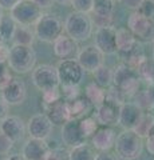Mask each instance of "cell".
<instances>
[{
    "instance_id": "17",
    "label": "cell",
    "mask_w": 154,
    "mask_h": 160,
    "mask_svg": "<svg viewBox=\"0 0 154 160\" xmlns=\"http://www.w3.org/2000/svg\"><path fill=\"white\" fill-rule=\"evenodd\" d=\"M117 132L113 127L107 126H99L95 133L91 136V146L98 149L99 152L102 151H110L114 148L117 142Z\"/></svg>"
},
{
    "instance_id": "11",
    "label": "cell",
    "mask_w": 154,
    "mask_h": 160,
    "mask_svg": "<svg viewBox=\"0 0 154 160\" xmlns=\"http://www.w3.org/2000/svg\"><path fill=\"white\" fill-rule=\"evenodd\" d=\"M121 103L111 99H106L102 104L95 107V119L99 126L114 127L119 123V113H121Z\"/></svg>"
},
{
    "instance_id": "16",
    "label": "cell",
    "mask_w": 154,
    "mask_h": 160,
    "mask_svg": "<svg viewBox=\"0 0 154 160\" xmlns=\"http://www.w3.org/2000/svg\"><path fill=\"white\" fill-rule=\"evenodd\" d=\"M0 131L16 143L24 138L27 126L22 118L16 116V115H8L6 119L0 122Z\"/></svg>"
},
{
    "instance_id": "38",
    "label": "cell",
    "mask_w": 154,
    "mask_h": 160,
    "mask_svg": "<svg viewBox=\"0 0 154 160\" xmlns=\"http://www.w3.org/2000/svg\"><path fill=\"white\" fill-rule=\"evenodd\" d=\"M9 66L6 63V64H3V63H0V91L7 86V84L12 80V75L9 73Z\"/></svg>"
},
{
    "instance_id": "42",
    "label": "cell",
    "mask_w": 154,
    "mask_h": 160,
    "mask_svg": "<svg viewBox=\"0 0 154 160\" xmlns=\"http://www.w3.org/2000/svg\"><path fill=\"white\" fill-rule=\"evenodd\" d=\"M119 2H121L126 8L133 9V11H138L145 0H119Z\"/></svg>"
},
{
    "instance_id": "12",
    "label": "cell",
    "mask_w": 154,
    "mask_h": 160,
    "mask_svg": "<svg viewBox=\"0 0 154 160\" xmlns=\"http://www.w3.org/2000/svg\"><path fill=\"white\" fill-rule=\"evenodd\" d=\"M54 123L46 113H36L27 122V132L29 138L47 140L52 133Z\"/></svg>"
},
{
    "instance_id": "37",
    "label": "cell",
    "mask_w": 154,
    "mask_h": 160,
    "mask_svg": "<svg viewBox=\"0 0 154 160\" xmlns=\"http://www.w3.org/2000/svg\"><path fill=\"white\" fill-rule=\"evenodd\" d=\"M43 160H70V153L63 148H51V151Z\"/></svg>"
},
{
    "instance_id": "54",
    "label": "cell",
    "mask_w": 154,
    "mask_h": 160,
    "mask_svg": "<svg viewBox=\"0 0 154 160\" xmlns=\"http://www.w3.org/2000/svg\"><path fill=\"white\" fill-rule=\"evenodd\" d=\"M115 2H117V0H115Z\"/></svg>"
},
{
    "instance_id": "10",
    "label": "cell",
    "mask_w": 154,
    "mask_h": 160,
    "mask_svg": "<svg viewBox=\"0 0 154 160\" xmlns=\"http://www.w3.org/2000/svg\"><path fill=\"white\" fill-rule=\"evenodd\" d=\"M94 46L106 56H113L118 53L117 47V29L113 27L97 28L94 32Z\"/></svg>"
},
{
    "instance_id": "3",
    "label": "cell",
    "mask_w": 154,
    "mask_h": 160,
    "mask_svg": "<svg viewBox=\"0 0 154 160\" xmlns=\"http://www.w3.org/2000/svg\"><path fill=\"white\" fill-rule=\"evenodd\" d=\"M8 66L13 72L20 75L32 72L34 68L36 67V53L32 46L13 44L9 48Z\"/></svg>"
},
{
    "instance_id": "48",
    "label": "cell",
    "mask_w": 154,
    "mask_h": 160,
    "mask_svg": "<svg viewBox=\"0 0 154 160\" xmlns=\"http://www.w3.org/2000/svg\"><path fill=\"white\" fill-rule=\"evenodd\" d=\"M7 160H27V159L23 153H13V155H11V156H8Z\"/></svg>"
},
{
    "instance_id": "43",
    "label": "cell",
    "mask_w": 154,
    "mask_h": 160,
    "mask_svg": "<svg viewBox=\"0 0 154 160\" xmlns=\"http://www.w3.org/2000/svg\"><path fill=\"white\" fill-rule=\"evenodd\" d=\"M9 115V104L3 99V96H0V122L4 120Z\"/></svg>"
},
{
    "instance_id": "2",
    "label": "cell",
    "mask_w": 154,
    "mask_h": 160,
    "mask_svg": "<svg viewBox=\"0 0 154 160\" xmlns=\"http://www.w3.org/2000/svg\"><path fill=\"white\" fill-rule=\"evenodd\" d=\"M113 86L118 88L125 98H133L140 92L141 86V76L135 69L127 66L126 63H121L113 69Z\"/></svg>"
},
{
    "instance_id": "26",
    "label": "cell",
    "mask_w": 154,
    "mask_h": 160,
    "mask_svg": "<svg viewBox=\"0 0 154 160\" xmlns=\"http://www.w3.org/2000/svg\"><path fill=\"white\" fill-rule=\"evenodd\" d=\"M84 95H86L87 99L90 100V102L95 107H98L99 104H102L107 99V91H106V88H102L101 86H98L95 82L87 84L86 91H84Z\"/></svg>"
},
{
    "instance_id": "49",
    "label": "cell",
    "mask_w": 154,
    "mask_h": 160,
    "mask_svg": "<svg viewBox=\"0 0 154 160\" xmlns=\"http://www.w3.org/2000/svg\"><path fill=\"white\" fill-rule=\"evenodd\" d=\"M56 4H61V6H68L71 4V0H55Z\"/></svg>"
},
{
    "instance_id": "46",
    "label": "cell",
    "mask_w": 154,
    "mask_h": 160,
    "mask_svg": "<svg viewBox=\"0 0 154 160\" xmlns=\"http://www.w3.org/2000/svg\"><path fill=\"white\" fill-rule=\"evenodd\" d=\"M19 2H22V0H0V6H2L3 9H9L11 11Z\"/></svg>"
},
{
    "instance_id": "52",
    "label": "cell",
    "mask_w": 154,
    "mask_h": 160,
    "mask_svg": "<svg viewBox=\"0 0 154 160\" xmlns=\"http://www.w3.org/2000/svg\"><path fill=\"white\" fill-rule=\"evenodd\" d=\"M153 60H154V47H153Z\"/></svg>"
},
{
    "instance_id": "22",
    "label": "cell",
    "mask_w": 154,
    "mask_h": 160,
    "mask_svg": "<svg viewBox=\"0 0 154 160\" xmlns=\"http://www.w3.org/2000/svg\"><path fill=\"white\" fill-rule=\"evenodd\" d=\"M117 47L121 56H127L129 53L138 48V40L129 27H121L117 29Z\"/></svg>"
},
{
    "instance_id": "19",
    "label": "cell",
    "mask_w": 154,
    "mask_h": 160,
    "mask_svg": "<svg viewBox=\"0 0 154 160\" xmlns=\"http://www.w3.org/2000/svg\"><path fill=\"white\" fill-rule=\"evenodd\" d=\"M44 112L54 123V126H64L68 120H71L68 102L66 99H59L55 103L44 106Z\"/></svg>"
},
{
    "instance_id": "41",
    "label": "cell",
    "mask_w": 154,
    "mask_h": 160,
    "mask_svg": "<svg viewBox=\"0 0 154 160\" xmlns=\"http://www.w3.org/2000/svg\"><path fill=\"white\" fill-rule=\"evenodd\" d=\"M95 160H121L119 156L115 152H111V151H102V152H98L97 153V158Z\"/></svg>"
},
{
    "instance_id": "47",
    "label": "cell",
    "mask_w": 154,
    "mask_h": 160,
    "mask_svg": "<svg viewBox=\"0 0 154 160\" xmlns=\"http://www.w3.org/2000/svg\"><path fill=\"white\" fill-rule=\"evenodd\" d=\"M39 7H40L42 9H48L52 7V4L55 3V0H34Z\"/></svg>"
},
{
    "instance_id": "4",
    "label": "cell",
    "mask_w": 154,
    "mask_h": 160,
    "mask_svg": "<svg viewBox=\"0 0 154 160\" xmlns=\"http://www.w3.org/2000/svg\"><path fill=\"white\" fill-rule=\"evenodd\" d=\"M93 20L88 13L74 11L64 20V31L75 42H84L93 35Z\"/></svg>"
},
{
    "instance_id": "27",
    "label": "cell",
    "mask_w": 154,
    "mask_h": 160,
    "mask_svg": "<svg viewBox=\"0 0 154 160\" xmlns=\"http://www.w3.org/2000/svg\"><path fill=\"white\" fill-rule=\"evenodd\" d=\"M94 76V82H95L98 86H101L102 88H109L113 84V78H114V71L107 67V66H101L98 69L93 72Z\"/></svg>"
},
{
    "instance_id": "39",
    "label": "cell",
    "mask_w": 154,
    "mask_h": 160,
    "mask_svg": "<svg viewBox=\"0 0 154 160\" xmlns=\"http://www.w3.org/2000/svg\"><path fill=\"white\" fill-rule=\"evenodd\" d=\"M13 140L9 139L7 135H4L2 131H0V156H4V155L9 153V151L13 147Z\"/></svg>"
},
{
    "instance_id": "44",
    "label": "cell",
    "mask_w": 154,
    "mask_h": 160,
    "mask_svg": "<svg viewBox=\"0 0 154 160\" xmlns=\"http://www.w3.org/2000/svg\"><path fill=\"white\" fill-rule=\"evenodd\" d=\"M145 147H146V149H147V152L154 156V128H153V131L150 132V135H149V136L146 138Z\"/></svg>"
},
{
    "instance_id": "35",
    "label": "cell",
    "mask_w": 154,
    "mask_h": 160,
    "mask_svg": "<svg viewBox=\"0 0 154 160\" xmlns=\"http://www.w3.org/2000/svg\"><path fill=\"white\" fill-rule=\"evenodd\" d=\"M91 20H93V24L97 28L113 27V22H114L113 15H111V16H105V15H95V13H93Z\"/></svg>"
},
{
    "instance_id": "53",
    "label": "cell",
    "mask_w": 154,
    "mask_h": 160,
    "mask_svg": "<svg viewBox=\"0 0 154 160\" xmlns=\"http://www.w3.org/2000/svg\"><path fill=\"white\" fill-rule=\"evenodd\" d=\"M150 2H154V0H150Z\"/></svg>"
},
{
    "instance_id": "36",
    "label": "cell",
    "mask_w": 154,
    "mask_h": 160,
    "mask_svg": "<svg viewBox=\"0 0 154 160\" xmlns=\"http://www.w3.org/2000/svg\"><path fill=\"white\" fill-rule=\"evenodd\" d=\"M93 3L94 0H71L72 8L78 12H84V13L93 11Z\"/></svg>"
},
{
    "instance_id": "32",
    "label": "cell",
    "mask_w": 154,
    "mask_h": 160,
    "mask_svg": "<svg viewBox=\"0 0 154 160\" xmlns=\"http://www.w3.org/2000/svg\"><path fill=\"white\" fill-rule=\"evenodd\" d=\"M79 124H81V129L83 135L87 138H91L94 133H95V131L98 129L99 127V123L97 122L95 118H91V116H87V118H83L79 120Z\"/></svg>"
},
{
    "instance_id": "40",
    "label": "cell",
    "mask_w": 154,
    "mask_h": 160,
    "mask_svg": "<svg viewBox=\"0 0 154 160\" xmlns=\"http://www.w3.org/2000/svg\"><path fill=\"white\" fill-rule=\"evenodd\" d=\"M138 12L142 13L143 16L147 18H153L154 16V2H150V0H145L142 3V6L138 9Z\"/></svg>"
},
{
    "instance_id": "13",
    "label": "cell",
    "mask_w": 154,
    "mask_h": 160,
    "mask_svg": "<svg viewBox=\"0 0 154 160\" xmlns=\"http://www.w3.org/2000/svg\"><path fill=\"white\" fill-rule=\"evenodd\" d=\"M103 58H105V55L99 51L94 44H90V46L82 47L79 49L77 60L81 64L84 72L93 73L95 69L103 66Z\"/></svg>"
},
{
    "instance_id": "8",
    "label": "cell",
    "mask_w": 154,
    "mask_h": 160,
    "mask_svg": "<svg viewBox=\"0 0 154 160\" xmlns=\"http://www.w3.org/2000/svg\"><path fill=\"white\" fill-rule=\"evenodd\" d=\"M127 27L134 33L138 42H154V19L143 16L138 11H134L127 19Z\"/></svg>"
},
{
    "instance_id": "14",
    "label": "cell",
    "mask_w": 154,
    "mask_h": 160,
    "mask_svg": "<svg viewBox=\"0 0 154 160\" xmlns=\"http://www.w3.org/2000/svg\"><path fill=\"white\" fill-rule=\"evenodd\" d=\"M2 96L9 106H20L27 98V87L19 78H12L6 87L2 89Z\"/></svg>"
},
{
    "instance_id": "21",
    "label": "cell",
    "mask_w": 154,
    "mask_h": 160,
    "mask_svg": "<svg viewBox=\"0 0 154 160\" xmlns=\"http://www.w3.org/2000/svg\"><path fill=\"white\" fill-rule=\"evenodd\" d=\"M51 151L50 144L43 139L29 138L23 146L22 153L27 160H43Z\"/></svg>"
},
{
    "instance_id": "5",
    "label": "cell",
    "mask_w": 154,
    "mask_h": 160,
    "mask_svg": "<svg viewBox=\"0 0 154 160\" xmlns=\"http://www.w3.org/2000/svg\"><path fill=\"white\" fill-rule=\"evenodd\" d=\"M64 24L56 15L44 13L35 26L36 39L43 43H54L63 33Z\"/></svg>"
},
{
    "instance_id": "31",
    "label": "cell",
    "mask_w": 154,
    "mask_h": 160,
    "mask_svg": "<svg viewBox=\"0 0 154 160\" xmlns=\"http://www.w3.org/2000/svg\"><path fill=\"white\" fill-rule=\"evenodd\" d=\"M137 72L140 73L142 80H146L147 83L154 84V60L145 59L141 63V66L137 68Z\"/></svg>"
},
{
    "instance_id": "1",
    "label": "cell",
    "mask_w": 154,
    "mask_h": 160,
    "mask_svg": "<svg viewBox=\"0 0 154 160\" xmlns=\"http://www.w3.org/2000/svg\"><path fill=\"white\" fill-rule=\"evenodd\" d=\"M143 138L140 136L134 129H123L118 133L114 149L122 160H135L141 158L143 152Z\"/></svg>"
},
{
    "instance_id": "9",
    "label": "cell",
    "mask_w": 154,
    "mask_h": 160,
    "mask_svg": "<svg viewBox=\"0 0 154 160\" xmlns=\"http://www.w3.org/2000/svg\"><path fill=\"white\" fill-rule=\"evenodd\" d=\"M61 86H79L81 80L83 78V68L78 60L68 59V60H61L56 66Z\"/></svg>"
},
{
    "instance_id": "15",
    "label": "cell",
    "mask_w": 154,
    "mask_h": 160,
    "mask_svg": "<svg viewBox=\"0 0 154 160\" xmlns=\"http://www.w3.org/2000/svg\"><path fill=\"white\" fill-rule=\"evenodd\" d=\"M143 109L137 103L125 102L121 106V113H119V126L123 129H134L143 115Z\"/></svg>"
},
{
    "instance_id": "18",
    "label": "cell",
    "mask_w": 154,
    "mask_h": 160,
    "mask_svg": "<svg viewBox=\"0 0 154 160\" xmlns=\"http://www.w3.org/2000/svg\"><path fill=\"white\" fill-rule=\"evenodd\" d=\"M52 51L54 55L61 59V60H68V59H74L78 56L79 52V47H78V42H75L72 38H70L68 35H61L55 42L52 43Z\"/></svg>"
},
{
    "instance_id": "7",
    "label": "cell",
    "mask_w": 154,
    "mask_h": 160,
    "mask_svg": "<svg viewBox=\"0 0 154 160\" xmlns=\"http://www.w3.org/2000/svg\"><path fill=\"white\" fill-rule=\"evenodd\" d=\"M31 80L34 86L42 92L59 88V86H61L58 69L51 64H39V66H36L31 72Z\"/></svg>"
},
{
    "instance_id": "28",
    "label": "cell",
    "mask_w": 154,
    "mask_h": 160,
    "mask_svg": "<svg viewBox=\"0 0 154 160\" xmlns=\"http://www.w3.org/2000/svg\"><path fill=\"white\" fill-rule=\"evenodd\" d=\"M18 28V23L15 22V19L11 16V13L3 15V18L0 19V35L4 40H12L13 33Z\"/></svg>"
},
{
    "instance_id": "29",
    "label": "cell",
    "mask_w": 154,
    "mask_h": 160,
    "mask_svg": "<svg viewBox=\"0 0 154 160\" xmlns=\"http://www.w3.org/2000/svg\"><path fill=\"white\" fill-rule=\"evenodd\" d=\"M153 128H154V115L149 111H145L140 120V123L134 128V131L142 138H147L150 135V132L153 131Z\"/></svg>"
},
{
    "instance_id": "50",
    "label": "cell",
    "mask_w": 154,
    "mask_h": 160,
    "mask_svg": "<svg viewBox=\"0 0 154 160\" xmlns=\"http://www.w3.org/2000/svg\"><path fill=\"white\" fill-rule=\"evenodd\" d=\"M3 15H4V13H3V8H2V6H0V19L3 18Z\"/></svg>"
},
{
    "instance_id": "6",
    "label": "cell",
    "mask_w": 154,
    "mask_h": 160,
    "mask_svg": "<svg viewBox=\"0 0 154 160\" xmlns=\"http://www.w3.org/2000/svg\"><path fill=\"white\" fill-rule=\"evenodd\" d=\"M11 16L15 19L19 26H36V23L43 16V9L34 0H22L15 6L11 11Z\"/></svg>"
},
{
    "instance_id": "23",
    "label": "cell",
    "mask_w": 154,
    "mask_h": 160,
    "mask_svg": "<svg viewBox=\"0 0 154 160\" xmlns=\"http://www.w3.org/2000/svg\"><path fill=\"white\" fill-rule=\"evenodd\" d=\"M94 104L87 99V96H79L77 99L68 102V108H70V116L71 119H75V120H81L83 118H87L90 116L91 111L94 109Z\"/></svg>"
},
{
    "instance_id": "30",
    "label": "cell",
    "mask_w": 154,
    "mask_h": 160,
    "mask_svg": "<svg viewBox=\"0 0 154 160\" xmlns=\"http://www.w3.org/2000/svg\"><path fill=\"white\" fill-rule=\"evenodd\" d=\"M115 8V0H94L93 3V13L111 16Z\"/></svg>"
},
{
    "instance_id": "34",
    "label": "cell",
    "mask_w": 154,
    "mask_h": 160,
    "mask_svg": "<svg viewBox=\"0 0 154 160\" xmlns=\"http://www.w3.org/2000/svg\"><path fill=\"white\" fill-rule=\"evenodd\" d=\"M62 98L66 99L67 102L77 99L81 96V89L78 86H62Z\"/></svg>"
},
{
    "instance_id": "33",
    "label": "cell",
    "mask_w": 154,
    "mask_h": 160,
    "mask_svg": "<svg viewBox=\"0 0 154 160\" xmlns=\"http://www.w3.org/2000/svg\"><path fill=\"white\" fill-rule=\"evenodd\" d=\"M62 99V92L59 91V88H54V89H48L46 92H42V103L43 107L48 106V104L55 103L56 100Z\"/></svg>"
},
{
    "instance_id": "51",
    "label": "cell",
    "mask_w": 154,
    "mask_h": 160,
    "mask_svg": "<svg viewBox=\"0 0 154 160\" xmlns=\"http://www.w3.org/2000/svg\"><path fill=\"white\" fill-rule=\"evenodd\" d=\"M3 42H4V39L2 38V35H0V46H3Z\"/></svg>"
},
{
    "instance_id": "20",
    "label": "cell",
    "mask_w": 154,
    "mask_h": 160,
    "mask_svg": "<svg viewBox=\"0 0 154 160\" xmlns=\"http://www.w3.org/2000/svg\"><path fill=\"white\" fill-rule=\"evenodd\" d=\"M62 142L64 146H67L70 148L86 143V136L83 135L81 129L79 120L71 119L64 126H62Z\"/></svg>"
},
{
    "instance_id": "25",
    "label": "cell",
    "mask_w": 154,
    "mask_h": 160,
    "mask_svg": "<svg viewBox=\"0 0 154 160\" xmlns=\"http://www.w3.org/2000/svg\"><path fill=\"white\" fill-rule=\"evenodd\" d=\"M35 39H36L35 31H31L29 27L19 26L18 24V28L12 38V42L13 44H20V46H32Z\"/></svg>"
},
{
    "instance_id": "45",
    "label": "cell",
    "mask_w": 154,
    "mask_h": 160,
    "mask_svg": "<svg viewBox=\"0 0 154 160\" xmlns=\"http://www.w3.org/2000/svg\"><path fill=\"white\" fill-rule=\"evenodd\" d=\"M8 56H9V48H7L4 44L0 46V63L8 64Z\"/></svg>"
},
{
    "instance_id": "24",
    "label": "cell",
    "mask_w": 154,
    "mask_h": 160,
    "mask_svg": "<svg viewBox=\"0 0 154 160\" xmlns=\"http://www.w3.org/2000/svg\"><path fill=\"white\" fill-rule=\"evenodd\" d=\"M94 149L95 148L87 143L72 147L70 151H68V153H70V160H95L97 153Z\"/></svg>"
}]
</instances>
